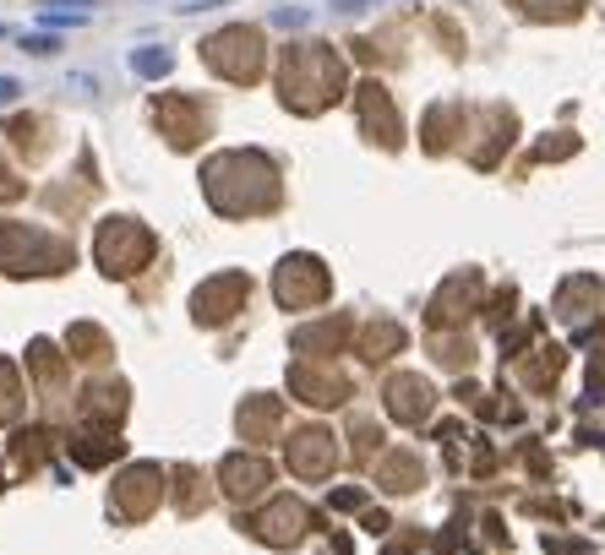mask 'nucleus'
Here are the masks:
<instances>
[{
  "instance_id": "1",
  "label": "nucleus",
  "mask_w": 605,
  "mask_h": 555,
  "mask_svg": "<svg viewBox=\"0 0 605 555\" xmlns=\"http://www.w3.org/2000/svg\"><path fill=\"white\" fill-rule=\"evenodd\" d=\"M344 88V60L333 55V44H290L279 60V93L295 115H316L338 99Z\"/></svg>"
},
{
  "instance_id": "2",
  "label": "nucleus",
  "mask_w": 605,
  "mask_h": 555,
  "mask_svg": "<svg viewBox=\"0 0 605 555\" xmlns=\"http://www.w3.org/2000/svg\"><path fill=\"white\" fill-rule=\"evenodd\" d=\"M202 60L219 71V77H229V82H257L262 77V33L257 27H219L208 44H202Z\"/></svg>"
},
{
  "instance_id": "3",
  "label": "nucleus",
  "mask_w": 605,
  "mask_h": 555,
  "mask_svg": "<svg viewBox=\"0 0 605 555\" xmlns=\"http://www.w3.org/2000/svg\"><path fill=\"white\" fill-rule=\"evenodd\" d=\"M126 251H137V257H148L153 240L132 224V218H115V224H104V235H99V262H104V273H137V262L126 257Z\"/></svg>"
},
{
  "instance_id": "4",
  "label": "nucleus",
  "mask_w": 605,
  "mask_h": 555,
  "mask_svg": "<svg viewBox=\"0 0 605 555\" xmlns=\"http://www.w3.org/2000/svg\"><path fill=\"white\" fill-rule=\"evenodd\" d=\"M158 126L169 132L175 147H191V141L202 137V104H197V99L169 93V99H158Z\"/></svg>"
},
{
  "instance_id": "5",
  "label": "nucleus",
  "mask_w": 605,
  "mask_h": 555,
  "mask_svg": "<svg viewBox=\"0 0 605 555\" xmlns=\"http://www.w3.org/2000/svg\"><path fill=\"white\" fill-rule=\"evenodd\" d=\"M322 288H327V278H322L316 262H305V257L284 262V273H279V299H284V305H305V299H316Z\"/></svg>"
},
{
  "instance_id": "6",
  "label": "nucleus",
  "mask_w": 605,
  "mask_h": 555,
  "mask_svg": "<svg viewBox=\"0 0 605 555\" xmlns=\"http://www.w3.org/2000/svg\"><path fill=\"white\" fill-rule=\"evenodd\" d=\"M360 121H366V132H377L388 147L399 141V115H393V99H388L377 82H366V88H360Z\"/></svg>"
},
{
  "instance_id": "7",
  "label": "nucleus",
  "mask_w": 605,
  "mask_h": 555,
  "mask_svg": "<svg viewBox=\"0 0 605 555\" xmlns=\"http://www.w3.org/2000/svg\"><path fill=\"white\" fill-rule=\"evenodd\" d=\"M268 485V463L262 457H229L224 463V490L229 496H257Z\"/></svg>"
},
{
  "instance_id": "8",
  "label": "nucleus",
  "mask_w": 605,
  "mask_h": 555,
  "mask_svg": "<svg viewBox=\"0 0 605 555\" xmlns=\"http://www.w3.org/2000/svg\"><path fill=\"white\" fill-rule=\"evenodd\" d=\"M305 529V512L295 501H279L268 518H262V540H273V545H290V540H301Z\"/></svg>"
},
{
  "instance_id": "9",
  "label": "nucleus",
  "mask_w": 605,
  "mask_h": 555,
  "mask_svg": "<svg viewBox=\"0 0 605 555\" xmlns=\"http://www.w3.org/2000/svg\"><path fill=\"white\" fill-rule=\"evenodd\" d=\"M290 463H295L301 474H322V468L333 463V441H327L322 430H305L301 441H295V452H290Z\"/></svg>"
},
{
  "instance_id": "10",
  "label": "nucleus",
  "mask_w": 605,
  "mask_h": 555,
  "mask_svg": "<svg viewBox=\"0 0 605 555\" xmlns=\"http://www.w3.org/2000/svg\"><path fill=\"white\" fill-rule=\"evenodd\" d=\"M393 415L399 419H421L432 409V393H426V382H415V376H404V382H393Z\"/></svg>"
},
{
  "instance_id": "11",
  "label": "nucleus",
  "mask_w": 605,
  "mask_h": 555,
  "mask_svg": "<svg viewBox=\"0 0 605 555\" xmlns=\"http://www.w3.org/2000/svg\"><path fill=\"white\" fill-rule=\"evenodd\" d=\"M518 5H524L529 16H546V22L557 16V22H568V16H579V5H584V0H518Z\"/></svg>"
},
{
  "instance_id": "12",
  "label": "nucleus",
  "mask_w": 605,
  "mask_h": 555,
  "mask_svg": "<svg viewBox=\"0 0 605 555\" xmlns=\"http://www.w3.org/2000/svg\"><path fill=\"white\" fill-rule=\"evenodd\" d=\"M169 66H175L169 49H137V55H132V71H137V77H169Z\"/></svg>"
},
{
  "instance_id": "13",
  "label": "nucleus",
  "mask_w": 605,
  "mask_h": 555,
  "mask_svg": "<svg viewBox=\"0 0 605 555\" xmlns=\"http://www.w3.org/2000/svg\"><path fill=\"white\" fill-rule=\"evenodd\" d=\"M22 49H27V55H55V38H27Z\"/></svg>"
},
{
  "instance_id": "14",
  "label": "nucleus",
  "mask_w": 605,
  "mask_h": 555,
  "mask_svg": "<svg viewBox=\"0 0 605 555\" xmlns=\"http://www.w3.org/2000/svg\"><path fill=\"white\" fill-rule=\"evenodd\" d=\"M55 5H77V11H88V5H99V0H44V11H55Z\"/></svg>"
},
{
  "instance_id": "15",
  "label": "nucleus",
  "mask_w": 605,
  "mask_h": 555,
  "mask_svg": "<svg viewBox=\"0 0 605 555\" xmlns=\"http://www.w3.org/2000/svg\"><path fill=\"white\" fill-rule=\"evenodd\" d=\"M11 99H16V82H11V77H0V104H11Z\"/></svg>"
},
{
  "instance_id": "16",
  "label": "nucleus",
  "mask_w": 605,
  "mask_h": 555,
  "mask_svg": "<svg viewBox=\"0 0 605 555\" xmlns=\"http://www.w3.org/2000/svg\"><path fill=\"white\" fill-rule=\"evenodd\" d=\"M0 196H16V185H11V180H5V174H0Z\"/></svg>"
}]
</instances>
